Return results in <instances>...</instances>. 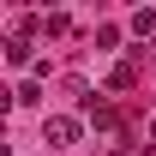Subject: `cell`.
Here are the masks:
<instances>
[{"label":"cell","instance_id":"6da1fadb","mask_svg":"<svg viewBox=\"0 0 156 156\" xmlns=\"http://www.w3.org/2000/svg\"><path fill=\"white\" fill-rule=\"evenodd\" d=\"M42 138H48V144H72V138H78V120L72 114H48V120H42Z\"/></svg>","mask_w":156,"mask_h":156},{"label":"cell","instance_id":"7a4b0ae2","mask_svg":"<svg viewBox=\"0 0 156 156\" xmlns=\"http://www.w3.org/2000/svg\"><path fill=\"white\" fill-rule=\"evenodd\" d=\"M132 84H138V66H132V60H120L114 72H108V90H132Z\"/></svg>","mask_w":156,"mask_h":156},{"label":"cell","instance_id":"3957f363","mask_svg":"<svg viewBox=\"0 0 156 156\" xmlns=\"http://www.w3.org/2000/svg\"><path fill=\"white\" fill-rule=\"evenodd\" d=\"M84 108H90V120H96L102 132H114V126H120V114H114V108H108V102H84Z\"/></svg>","mask_w":156,"mask_h":156},{"label":"cell","instance_id":"277c9868","mask_svg":"<svg viewBox=\"0 0 156 156\" xmlns=\"http://www.w3.org/2000/svg\"><path fill=\"white\" fill-rule=\"evenodd\" d=\"M6 60H12V66H24V60H30V36H18V30H12V36H6Z\"/></svg>","mask_w":156,"mask_h":156},{"label":"cell","instance_id":"5b68a950","mask_svg":"<svg viewBox=\"0 0 156 156\" xmlns=\"http://www.w3.org/2000/svg\"><path fill=\"white\" fill-rule=\"evenodd\" d=\"M42 30H48V36H66V30H72V18H66V12H48V18H42Z\"/></svg>","mask_w":156,"mask_h":156},{"label":"cell","instance_id":"8992f818","mask_svg":"<svg viewBox=\"0 0 156 156\" xmlns=\"http://www.w3.org/2000/svg\"><path fill=\"white\" fill-rule=\"evenodd\" d=\"M132 30H138V36H156V12H138V18H132Z\"/></svg>","mask_w":156,"mask_h":156},{"label":"cell","instance_id":"52a82bcc","mask_svg":"<svg viewBox=\"0 0 156 156\" xmlns=\"http://www.w3.org/2000/svg\"><path fill=\"white\" fill-rule=\"evenodd\" d=\"M150 138H156V120H150Z\"/></svg>","mask_w":156,"mask_h":156}]
</instances>
